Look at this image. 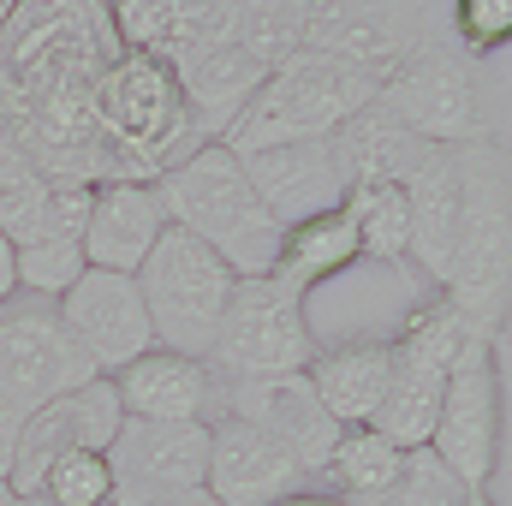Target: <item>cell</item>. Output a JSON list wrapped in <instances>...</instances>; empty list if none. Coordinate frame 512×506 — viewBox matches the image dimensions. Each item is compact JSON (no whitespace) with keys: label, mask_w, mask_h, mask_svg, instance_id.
Returning a JSON list of instances; mask_svg holds the SVG:
<instances>
[{"label":"cell","mask_w":512,"mask_h":506,"mask_svg":"<svg viewBox=\"0 0 512 506\" xmlns=\"http://www.w3.org/2000/svg\"><path fill=\"white\" fill-rule=\"evenodd\" d=\"M411 268L495 328L507 298V143H435L405 179Z\"/></svg>","instance_id":"1"},{"label":"cell","mask_w":512,"mask_h":506,"mask_svg":"<svg viewBox=\"0 0 512 506\" xmlns=\"http://www.w3.org/2000/svg\"><path fill=\"white\" fill-rule=\"evenodd\" d=\"M155 191H161L167 221L203 239L239 280H256L274 268L286 227L262 209V197L245 179V161L227 143H197L191 155L155 173Z\"/></svg>","instance_id":"2"},{"label":"cell","mask_w":512,"mask_h":506,"mask_svg":"<svg viewBox=\"0 0 512 506\" xmlns=\"http://www.w3.org/2000/svg\"><path fill=\"white\" fill-rule=\"evenodd\" d=\"M90 120L102 131V143L114 149V179H155L161 167L197 149L185 126L179 78L149 48H120L102 66L90 90Z\"/></svg>","instance_id":"3"},{"label":"cell","mask_w":512,"mask_h":506,"mask_svg":"<svg viewBox=\"0 0 512 506\" xmlns=\"http://www.w3.org/2000/svg\"><path fill=\"white\" fill-rule=\"evenodd\" d=\"M376 102L423 143H501L507 131V102L489 78V60L465 54L459 42H441L399 66L376 90Z\"/></svg>","instance_id":"4"},{"label":"cell","mask_w":512,"mask_h":506,"mask_svg":"<svg viewBox=\"0 0 512 506\" xmlns=\"http://www.w3.org/2000/svg\"><path fill=\"white\" fill-rule=\"evenodd\" d=\"M453 42L447 0H310L304 48L382 90L399 66Z\"/></svg>","instance_id":"5"},{"label":"cell","mask_w":512,"mask_h":506,"mask_svg":"<svg viewBox=\"0 0 512 506\" xmlns=\"http://www.w3.org/2000/svg\"><path fill=\"white\" fill-rule=\"evenodd\" d=\"M364 102H376V84L298 48L292 60H280L262 90L245 102V114L233 120V131L221 137L233 155H256L274 143H310V137H334Z\"/></svg>","instance_id":"6"},{"label":"cell","mask_w":512,"mask_h":506,"mask_svg":"<svg viewBox=\"0 0 512 506\" xmlns=\"http://www.w3.org/2000/svg\"><path fill=\"white\" fill-rule=\"evenodd\" d=\"M137 292L155 328V346L185 352V358H209V340L221 328V310L239 286V274L209 251L203 239H191L185 227H161V239L137 262Z\"/></svg>","instance_id":"7"},{"label":"cell","mask_w":512,"mask_h":506,"mask_svg":"<svg viewBox=\"0 0 512 506\" xmlns=\"http://www.w3.org/2000/svg\"><path fill=\"white\" fill-rule=\"evenodd\" d=\"M96 376L48 298L12 292L0 304V453L30 411Z\"/></svg>","instance_id":"8"},{"label":"cell","mask_w":512,"mask_h":506,"mask_svg":"<svg viewBox=\"0 0 512 506\" xmlns=\"http://www.w3.org/2000/svg\"><path fill=\"white\" fill-rule=\"evenodd\" d=\"M310 358H316L310 310L298 298H286L268 274H256V280L233 286L203 364L221 381H245V376H292Z\"/></svg>","instance_id":"9"},{"label":"cell","mask_w":512,"mask_h":506,"mask_svg":"<svg viewBox=\"0 0 512 506\" xmlns=\"http://www.w3.org/2000/svg\"><path fill=\"white\" fill-rule=\"evenodd\" d=\"M429 453L465 489H483L495 477V453H501V387H495V364H489V334H471L465 352L453 358L447 381H441Z\"/></svg>","instance_id":"10"},{"label":"cell","mask_w":512,"mask_h":506,"mask_svg":"<svg viewBox=\"0 0 512 506\" xmlns=\"http://www.w3.org/2000/svg\"><path fill=\"white\" fill-rule=\"evenodd\" d=\"M120 423H126V411H120V393H114L108 376H90L84 387L48 399L42 411H30V417L18 423V435H12L6 453H0L6 489H12L18 501L36 495V489H42V471H48L60 453H78V447H96V453H102V447L120 435Z\"/></svg>","instance_id":"11"},{"label":"cell","mask_w":512,"mask_h":506,"mask_svg":"<svg viewBox=\"0 0 512 506\" xmlns=\"http://www.w3.org/2000/svg\"><path fill=\"white\" fill-rule=\"evenodd\" d=\"M108 459V506H155L167 495L203 489L209 465V423H143L126 417L120 435L102 447Z\"/></svg>","instance_id":"12"},{"label":"cell","mask_w":512,"mask_h":506,"mask_svg":"<svg viewBox=\"0 0 512 506\" xmlns=\"http://www.w3.org/2000/svg\"><path fill=\"white\" fill-rule=\"evenodd\" d=\"M66 334L78 340V352L90 358L96 376H114L126 370L131 358H143L155 346V328H149V310H143V292L131 274L114 268H84L60 298H54Z\"/></svg>","instance_id":"13"},{"label":"cell","mask_w":512,"mask_h":506,"mask_svg":"<svg viewBox=\"0 0 512 506\" xmlns=\"http://www.w3.org/2000/svg\"><path fill=\"white\" fill-rule=\"evenodd\" d=\"M221 411L215 417H239V423H251L262 435H274L298 465H304V477H316L322 465H328V447H334V435H340V423L322 411V399H316V387L304 370H292V376H245V381H221V399H215Z\"/></svg>","instance_id":"14"},{"label":"cell","mask_w":512,"mask_h":506,"mask_svg":"<svg viewBox=\"0 0 512 506\" xmlns=\"http://www.w3.org/2000/svg\"><path fill=\"white\" fill-rule=\"evenodd\" d=\"M239 161H245V179L262 197V209L280 227L316 221V215H328V209L346 203V173H340V155H334L328 137L274 143V149H256V155H239Z\"/></svg>","instance_id":"15"},{"label":"cell","mask_w":512,"mask_h":506,"mask_svg":"<svg viewBox=\"0 0 512 506\" xmlns=\"http://www.w3.org/2000/svg\"><path fill=\"white\" fill-rule=\"evenodd\" d=\"M203 489L221 506H268L292 489H304V465L251 423L239 417H215L209 423V465H203Z\"/></svg>","instance_id":"16"},{"label":"cell","mask_w":512,"mask_h":506,"mask_svg":"<svg viewBox=\"0 0 512 506\" xmlns=\"http://www.w3.org/2000/svg\"><path fill=\"white\" fill-rule=\"evenodd\" d=\"M114 393L120 411L143 417V423H215V399H221V376L203 358L149 346L143 358H131L126 370H114Z\"/></svg>","instance_id":"17"},{"label":"cell","mask_w":512,"mask_h":506,"mask_svg":"<svg viewBox=\"0 0 512 506\" xmlns=\"http://www.w3.org/2000/svg\"><path fill=\"white\" fill-rule=\"evenodd\" d=\"M167 209L155 179H102L90 185V215H84V262L90 268H114L137 274V262L161 239Z\"/></svg>","instance_id":"18"},{"label":"cell","mask_w":512,"mask_h":506,"mask_svg":"<svg viewBox=\"0 0 512 506\" xmlns=\"http://www.w3.org/2000/svg\"><path fill=\"white\" fill-rule=\"evenodd\" d=\"M173 78H179V96H185L191 143H221L233 131V120L245 114V102L262 90L268 66H256L245 48H209V54L173 66Z\"/></svg>","instance_id":"19"},{"label":"cell","mask_w":512,"mask_h":506,"mask_svg":"<svg viewBox=\"0 0 512 506\" xmlns=\"http://www.w3.org/2000/svg\"><path fill=\"white\" fill-rule=\"evenodd\" d=\"M328 143L340 155L346 191H358V185H405L429 161V149H435V143H423L411 126H399L382 102H364Z\"/></svg>","instance_id":"20"},{"label":"cell","mask_w":512,"mask_h":506,"mask_svg":"<svg viewBox=\"0 0 512 506\" xmlns=\"http://www.w3.org/2000/svg\"><path fill=\"white\" fill-rule=\"evenodd\" d=\"M304 376L316 387L322 411L340 429H358L376 417L393 376V346L387 340H340V346H316V358L304 364Z\"/></svg>","instance_id":"21"},{"label":"cell","mask_w":512,"mask_h":506,"mask_svg":"<svg viewBox=\"0 0 512 506\" xmlns=\"http://www.w3.org/2000/svg\"><path fill=\"white\" fill-rule=\"evenodd\" d=\"M358 262H364V251H358V227H352V215H346V203H340V209H328V215H316V221L286 227L268 280H274L286 298L310 304L322 286H334V280H340L346 268H358Z\"/></svg>","instance_id":"22"},{"label":"cell","mask_w":512,"mask_h":506,"mask_svg":"<svg viewBox=\"0 0 512 506\" xmlns=\"http://www.w3.org/2000/svg\"><path fill=\"white\" fill-rule=\"evenodd\" d=\"M399 465H405V453H399L387 435H376L370 423H358V429H340V435H334L328 465H322L316 477H328L334 495H346L352 506H370L393 489Z\"/></svg>","instance_id":"23"},{"label":"cell","mask_w":512,"mask_h":506,"mask_svg":"<svg viewBox=\"0 0 512 506\" xmlns=\"http://www.w3.org/2000/svg\"><path fill=\"white\" fill-rule=\"evenodd\" d=\"M346 215L358 227L364 262H405L411 256V203H405V185H358V191H346Z\"/></svg>","instance_id":"24"},{"label":"cell","mask_w":512,"mask_h":506,"mask_svg":"<svg viewBox=\"0 0 512 506\" xmlns=\"http://www.w3.org/2000/svg\"><path fill=\"white\" fill-rule=\"evenodd\" d=\"M304 18H310V0H239L233 48H245L256 66L274 72L304 48Z\"/></svg>","instance_id":"25"},{"label":"cell","mask_w":512,"mask_h":506,"mask_svg":"<svg viewBox=\"0 0 512 506\" xmlns=\"http://www.w3.org/2000/svg\"><path fill=\"white\" fill-rule=\"evenodd\" d=\"M233 18H239V0H173L167 30L155 36L149 54H161L167 66H185L209 48H233Z\"/></svg>","instance_id":"26"},{"label":"cell","mask_w":512,"mask_h":506,"mask_svg":"<svg viewBox=\"0 0 512 506\" xmlns=\"http://www.w3.org/2000/svg\"><path fill=\"white\" fill-rule=\"evenodd\" d=\"M84 245L78 239H54V233H36L24 245H12V286L30 292V298H60L78 274H84Z\"/></svg>","instance_id":"27"},{"label":"cell","mask_w":512,"mask_h":506,"mask_svg":"<svg viewBox=\"0 0 512 506\" xmlns=\"http://www.w3.org/2000/svg\"><path fill=\"white\" fill-rule=\"evenodd\" d=\"M48 185H54V179H48L24 149L0 143V233H6L12 245L36 239V227H42V203H48Z\"/></svg>","instance_id":"28"},{"label":"cell","mask_w":512,"mask_h":506,"mask_svg":"<svg viewBox=\"0 0 512 506\" xmlns=\"http://www.w3.org/2000/svg\"><path fill=\"white\" fill-rule=\"evenodd\" d=\"M471 495H477V489H465L429 447H411L405 465H399V477H393V489L370 506H465Z\"/></svg>","instance_id":"29"},{"label":"cell","mask_w":512,"mask_h":506,"mask_svg":"<svg viewBox=\"0 0 512 506\" xmlns=\"http://www.w3.org/2000/svg\"><path fill=\"white\" fill-rule=\"evenodd\" d=\"M42 501L54 506H108L114 483H108V459L96 447H78V453H60L48 471H42Z\"/></svg>","instance_id":"30"},{"label":"cell","mask_w":512,"mask_h":506,"mask_svg":"<svg viewBox=\"0 0 512 506\" xmlns=\"http://www.w3.org/2000/svg\"><path fill=\"white\" fill-rule=\"evenodd\" d=\"M447 24L465 54L501 60V48L512 42V0H447Z\"/></svg>","instance_id":"31"},{"label":"cell","mask_w":512,"mask_h":506,"mask_svg":"<svg viewBox=\"0 0 512 506\" xmlns=\"http://www.w3.org/2000/svg\"><path fill=\"white\" fill-rule=\"evenodd\" d=\"M173 0H108V24L120 36V48H155V36L167 30Z\"/></svg>","instance_id":"32"},{"label":"cell","mask_w":512,"mask_h":506,"mask_svg":"<svg viewBox=\"0 0 512 506\" xmlns=\"http://www.w3.org/2000/svg\"><path fill=\"white\" fill-rule=\"evenodd\" d=\"M268 506H352L346 495H334V489H292V495H280V501Z\"/></svg>","instance_id":"33"},{"label":"cell","mask_w":512,"mask_h":506,"mask_svg":"<svg viewBox=\"0 0 512 506\" xmlns=\"http://www.w3.org/2000/svg\"><path fill=\"white\" fill-rule=\"evenodd\" d=\"M12 292H18V286H12V239L0 233V304H6Z\"/></svg>","instance_id":"34"},{"label":"cell","mask_w":512,"mask_h":506,"mask_svg":"<svg viewBox=\"0 0 512 506\" xmlns=\"http://www.w3.org/2000/svg\"><path fill=\"white\" fill-rule=\"evenodd\" d=\"M155 506H221L209 489H185V495H167V501H155Z\"/></svg>","instance_id":"35"},{"label":"cell","mask_w":512,"mask_h":506,"mask_svg":"<svg viewBox=\"0 0 512 506\" xmlns=\"http://www.w3.org/2000/svg\"><path fill=\"white\" fill-rule=\"evenodd\" d=\"M0 506H18V495H12V489H6V477H0Z\"/></svg>","instance_id":"36"},{"label":"cell","mask_w":512,"mask_h":506,"mask_svg":"<svg viewBox=\"0 0 512 506\" xmlns=\"http://www.w3.org/2000/svg\"><path fill=\"white\" fill-rule=\"evenodd\" d=\"M465 506H495V501H489V489H477V495H471Z\"/></svg>","instance_id":"37"},{"label":"cell","mask_w":512,"mask_h":506,"mask_svg":"<svg viewBox=\"0 0 512 506\" xmlns=\"http://www.w3.org/2000/svg\"><path fill=\"white\" fill-rule=\"evenodd\" d=\"M18 506H54V501H42V495H24V501H18Z\"/></svg>","instance_id":"38"},{"label":"cell","mask_w":512,"mask_h":506,"mask_svg":"<svg viewBox=\"0 0 512 506\" xmlns=\"http://www.w3.org/2000/svg\"><path fill=\"white\" fill-rule=\"evenodd\" d=\"M12 6H18V0H0V18H6V12H12Z\"/></svg>","instance_id":"39"},{"label":"cell","mask_w":512,"mask_h":506,"mask_svg":"<svg viewBox=\"0 0 512 506\" xmlns=\"http://www.w3.org/2000/svg\"><path fill=\"white\" fill-rule=\"evenodd\" d=\"M102 6H108V0H102Z\"/></svg>","instance_id":"40"}]
</instances>
